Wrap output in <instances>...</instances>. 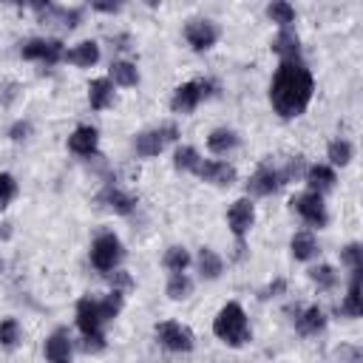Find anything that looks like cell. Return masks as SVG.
Masks as SVG:
<instances>
[{
	"mask_svg": "<svg viewBox=\"0 0 363 363\" xmlns=\"http://www.w3.org/2000/svg\"><path fill=\"white\" fill-rule=\"evenodd\" d=\"M315 91V79L309 74V68L301 60H286L278 65L272 85H269V102L275 108V113H281L284 119L301 116L309 108Z\"/></svg>",
	"mask_w": 363,
	"mask_h": 363,
	"instance_id": "6da1fadb",
	"label": "cell"
},
{
	"mask_svg": "<svg viewBox=\"0 0 363 363\" xmlns=\"http://www.w3.org/2000/svg\"><path fill=\"white\" fill-rule=\"evenodd\" d=\"M213 332L227 346H244L250 340V323H247V312L241 309V303L235 301L224 303L213 320Z\"/></svg>",
	"mask_w": 363,
	"mask_h": 363,
	"instance_id": "7a4b0ae2",
	"label": "cell"
},
{
	"mask_svg": "<svg viewBox=\"0 0 363 363\" xmlns=\"http://www.w3.org/2000/svg\"><path fill=\"white\" fill-rule=\"evenodd\" d=\"M213 91H216V82H210V79L184 82V85H179V88L173 91L170 108H173L176 113H190V111H196V105H199L201 99H207Z\"/></svg>",
	"mask_w": 363,
	"mask_h": 363,
	"instance_id": "3957f363",
	"label": "cell"
},
{
	"mask_svg": "<svg viewBox=\"0 0 363 363\" xmlns=\"http://www.w3.org/2000/svg\"><path fill=\"white\" fill-rule=\"evenodd\" d=\"M122 241L113 235V233H102L94 238L91 244V264L99 269V272H111L116 269V264L122 261Z\"/></svg>",
	"mask_w": 363,
	"mask_h": 363,
	"instance_id": "277c9868",
	"label": "cell"
},
{
	"mask_svg": "<svg viewBox=\"0 0 363 363\" xmlns=\"http://www.w3.org/2000/svg\"><path fill=\"white\" fill-rule=\"evenodd\" d=\"M179 136V128L176 125H162V128H150V130H142L136 139H133V147L142 159H150V156H159L164 150L167 142H176Z\"/></svg>",
	"mask_w": 363,
	"mask_h": 363,
	"instance_id": "5b68a950",
	"label": "cell"
},
{
	"mask_svg": "<svg viewBox=\"0 0 363 363\" xmlns=\"http://www.w3.org/2000/svg\"><path fill=\"white\" fill-rule=\"evenodd\" d=\"M292 210L309 224V227H323L326 221H329V216H326V204H323V196H318V193H312V190H306V193H301V196H295L292 201Z\"/></svg>",
	"mask_w": 363,
	"mask_h": 363,
	"instance_id": "8992f818",
	"label": "cell"
},
{
	"mask_svg": "<svg viewBox=\"0 0 363 363\" xmlns=\"http://www.w3.org/2000/svg\"><path fill=\"white\" fill-rule=\"evenodd\" d=\"M156 337H159V343H162L164 349H170V352H190L193 343H196L193 332H190L187 326L176 323V320H162V323H156Z\"/></svg>",
	"mask_w": 363,
	"mask_h": 363,
	"instance_id": "52a82bcc",
	"label": "cell"
},
{
	"mask_svg": "<svg viewBox=\"0 0 363 363\" xmlns=\"http://www.w3.org/2000/svg\"><path fill=\"white\" fill-rule=\"evenodd\" d=\"M23 60H37V62H45V65H57L62 57H65V48L60 40H43V37H34L28 40L23 48H20Z\"/></svg>",
	"mask_w": 363,
	"mask_h": 363,
	"instance_id": "ba28073f",
	"label": "cell"
},
{
	"mask_svg": "<svg viewBox=\"0 0 363 363\" xmlns=\"http://www.w3.org/2000/svg\"><path fill=\"white\" fill-rule=\"evenodd\" d=\"M184 40L193 51H207L218 43V26L213 20H190L184 26Z\"/></svg>",
	"mask_w": 363,
	"mask_h": 363,
	"instance_id": "9c48e42d",
	"label": "cell"
},
{
	"mask_svg": "<svg viewBox=\"0 0 363 363\" xmlns=\"http://www.w3.org/2000/svg\"><path fill=\"white\" fill-rule=\"evenodd\" d=\"M252 221H255V207H252V201H250V199H235V201L230 204V210H227V224H230L233 235L238 238V244H241L244 235L250 233Z\"/></svg>",
	"mask_w": 363,
	"mask_h": 363,
	"instance_id": "30bf717a",
	"label": "cell"
},
{
	"mask_svg": "<svg viewBox=\"0 0 363 363\" xmlns=\"http://www.w3.org/2000/svg\"><path fill=\"white\" fill-rule=\"evenodd\" d=\"M105 323L108 320L102 318L99 301H94V298H79L77 301V326H79L82 335H99Z\"/></svg>",
	"mask_w": 363,
	"mask_h": 363,
	"instance_id": "8fae6325",
	"label": "cell"
},
{
	"mask_svg": "<svg viewBox=\"0 0 363 363\" xmlns=\"http://www.w3.org/2000/svg\"><path fill=\"white\" fill-rule=\"evenodd\" d=\"M196 176L204 179V182H210V184L230 187L235 182V167L230 162H221V159H204V162H199Z\"/></svg>",
	"mask_w": 363,
	"mask_h": 363,
	"instance_id": "7c38bea8",
	"label": "cell"
},
{
	"mask_svg": "<svg viewBox=\"0 0 363 363\" xmlns=\"http://www.w3.org/2000/svg\"><path fill=\"white\" fill-rule=\"evenodd\" d=\"M281 184H284L281 170L272 167V164H261V167L250 176V182H247V187H250L252 196H272V193L281 190Z\"/></svg>",
	"mask_w": 363,
	"mask_h": 363,
	"instance_id": "4fadbf2b",
	"label": "cell"
},
{
	"mask_svg": "<svg viewBox=\"0 0 363 363\" xmlns=\"http://www.w3.org/2000/svg\"><path fill=\"white\" fill-rule=\"evenodd\" d=\"M96 145H99V133L91 125H79L68 136V150L77 153V156H94L96 153Z\"/></svg>",
	"mask_w": 363,
	"mask_h": 363,
	"instance_id": "5bb4252c",
	"label": "cell"
},
{
	"mask_svg": "<svg viewBox=\"0 0 363 363\" xmlns=\"http://www.w3.org/2000/svg\"><path fill=\"white\" fill-rule=\"evenodd\" d=\"M99 201H102L108 210L119 213V216H130V213L136 210V199H133L130 193H125V190L113 187V184H108V187L99 193Z\"/></svg>",
	"mask_w": 363,
	"mask_h": 363,
	"instance_id": "9a60e30c",
	"label": "cell"
},
{
	"mask_svg": "<svg viewBox=\"0 0 363 363\" xmlns=\"http://www.w3.org/2000/svg\"><path fill=\"white\" fill-rule=\"evenodd\" d=\"M303 179H306V184H309V190L312 193H318V196H323V193H329L332 187H335V170L329 167V164H309L306 167V173H303Z\"/></svg>",
	"mask_w": 363,
	"mask_h": 363,
	"instance_id": "2e32d148",
	"label": "cell"
},
{
	"mask_svg": "<svg viewBox=\"0 0 363 363\" xmlns=\"http://www.w3.org/2000/svg\"><path fill=\"white\" fill-rule=\"evenodd\" d=\"M272 51L281 57V62L298 60L301 57V37L295 34V28H281L272 40Z\"/></svg>",
	"mask_w": 363,
	"mask_h": 363,
	"instance_id": "e0dca14e",
	"label": "cell"
},
{
	"mask_svg": "<svg viewBox=\"0 0 363 363\" xmlns=\"http://www.w3.org/2000/svg\"><path fill=\"white\" fill-rule=\"evenodd\" d=\"M62 60L71 62V65H79V68H91V65H96V60H99V45H96L94 40H82V43H77L71 51H65Z\"/></svg>",
	"mask_w": 363,
	"mask_h": 363,
	"instance_id": "ac0fdd59",
	"label": "cell"
},
{
	"mask_svg": "<svg viewBox=\"0 0 363 363\" xmlns=\"http://www.w3.org/2000/svg\"><path fill=\"white\" fill-rule=\"evenodd\" d=\"M88 102L94 111H105L113 102V82L108 77H99L88 85Z\"/></svg>",
	"mask_w": 363,
	"mask_h": 363,
	"instance_id": "d6986e66",
	"label": "cell"
},
{
	"mask_svg": "<svg viewBox=\"0 0 363 363\" xmlns=\"http://www.w3.org/2000/svg\"><path fill=\"white\" fill-rule=\"evenodd\" d=\"M45 357L48 363H71V337L65 332H54L45 340Z\"/></svg>",
	"mask_w": 363,
	"mask_h": 363,
	"instance_id": "ffe728a7",
	"label": "cell"
},
{
	"mask_svg": "<svg viewBox=\"0 0 363 363\" xmlns=\"http://www.w3.org/2000/svg\"><path fill=\"white\" fill-rule=\"evenodd\" d=\"M207 147H210L213 153L224 156V153H230V150L238 147V133L230 130V128H216V130H210V136H207Z\"/></svg>",
	"mask_w": 363,
	"mask_h": 363,
	"instance_id": "44dd1931",
	"label": "cell"
},
{
	"mask_svg": "<svg viewBox=\"0 0 363 363\" xmlns=\"http://www.w3.org/2000/svg\"><path fill=\"white\" fill-rule=\"evenodd\" d=\"M289 252H292L295 261H309V258L318 252V241H315V235H312L309 230L295 233L292 241H289Z\"/></svg>",
	"mask_w": 363,
	"mask_h": 363,
	"instance_id": "7402d4cb",
	"label": "cell"
},
{
	"mask_svg": "<svg viewBox=\"0 0 363 363\" xmlns=\"http://www.w3.org/2000/svg\"><path fill=\"white\" fill-rule=\"evenodd\" d=\"M108 79H111L113 85L130 88V85L139 82V68H136L133 62H128V60H116V62H111V74H108Z\"/></svg>",
	"mask_w": 363,
	"mask_h": 363,
	"instance_id": "603a6c76",
	"label": "cell"
},
{
	"mask_svg": "<svg viewBox=\"0 0 363 363\" xmlns=\"http://www.w3.org/2000/svg\"><path fill=\"white\" fill-rule=\"evenodd\" d=\"M196 264H199V272H201V278H207V281L218 278V275H221V269H224V261H221V255H218L216 250H210V247H201V250H199V258H196Z\"/></svg>",
	"mask_w": 363,
	"mask_h": 363,
	"instance_id": "cb8c5ba5",
	"label": "cell"
},
{
	"mask_svg": "<svg viewBox=\"0 0 363 363\" xmlns=\"http://www.w3.org/2000/svg\"><path fill=\"white\" fill-rule=\"evenodd\" d=\"M298 332L301 335H318L323 326H326V315H323V309L320 306H309V309H303L301 315H298Z\"/></svg>",
	"mask_w": 363,
	"mask_h": 363,
	"instance_id": "d4e9b609",
	"label": "cell"
},
{
	"mask_svg": "<svg viewBox=\"0 0 363 363\" xmlns=\"http://www.w3.org/2000/svg\"><path fill=\"white\" fill-rule=\"evenodd\" d=\"M340 312L349 315V318H357L363 315V301H360V272H352V281H349V292L340 303Z\"/></svg>",
	"mask_w": 363,
	"mask_h": 363,
	"instance_id": "484cf974",
	"label": "cell"
},
{
	"mask_svg": "<svg viewBox=\"0 0 363 363\" xmlns=\"http://www.w3.org/2000/svg\"><path fill=\"white\" fill-rule=\"evenodd\" d=\"M267 17H269L272 23H278L281 28H292V23H295V9H292L286 0H275V3L267 6Z\"/></svg>",
	"mask_w": 363,
	"mask_h": 363,
	"instance_id": "4316f807",
	"label": "cell"
},
{
	"mask_svg": "<svg viewBox=\"0 0 363 363\" xmlns=\"http://www.w3.org/2000/svg\"><path fill=\"white\" fill-rule=\"evenodd\" d=\"M199 150L196 147H190V145H182V147H176V153H173V167L176 170H182V173H196V167H199Z\"/></svg>",
	"mask_w": 363,
	"mask_h": 363,
	"instance_id": "83f0119b",
	"label": "cell"
},
{
	"mask_svg": "<svg viewBox=\"0 0 363 363\" xmlns=\"http://www.w3.org/2000/svg\"><path fill=\"white\" fill-rule=\"evenodd\" d=\"M162 264L170 269V275H173V272H184V269L190 267V252H187L184 247L173 244V247H167V250H164V258H162Z\"/></svg>",
	"mask_w": 363,
	"mask_h": 363,
	"instance_id": "f1b7e54d",
	"label": "cell"
},
{
	"mask_svg": "<svg viewBox=\"0 0 363 363\" xmlns=\"http://www.w3.org/2000/svg\"><path fill=\"white\" fill-rule=\"evenodd\" d=\"M190 292H193V281H190V275H184V272H173L170 281H167V298H173V301H184V298H190Z\"/></svg>",
	"mask_w": 363,
	"mask_h": 363,
	"instance_id": "f546056e",
	"label": "cell"
},
{
	"mask_svg": "<svg viewBox=\"0 0 363 363\" xmlns=\"http://www.w3.org/2000/svg\"><path fill=\"white\" fill-rule=\"evenodd\" d=\"M352 142H346V139H335V142H329V150H326V156H329V162L335 164V167H346L349 162H352Z\"/></svg>",
	"mask_w": 363,
	"mask_h": 363,
	"instance_id": "4dcf8cb0",
	"label": "cell"
},
{
	"mask_svg": "<svg viewBox=\"0 0 363 363\" xmlns=\"http://www.w3.org/2000/svg\"><path fill=\"white\" fill-rule=\"evenodd\" d=\"M309 278H312V284H315L318 289H332V286L337 284V272H335V267H329V264L312 267V269H309Z\"/></svg>",
	"mask_w": 363,
	"mask_h": 363,
	"instance_id": "1f68e13d",
	"label": "cell"
},
{
	"mask_svg": "<svg viewBox=\"0 0 363 363\" xmlns=\"http://www.w3.org/2000/svg\"><path fill=\"white\" fill-rule=\"evenodd\" d=\"M20 343V323L14 318L0 320V346L3 349H14Z\"/></svg>",
	"mask_w": 363,
	"mask_h": 363,
	"instance_id": "d6a6232c",
	"label": "cell"
},
{
	"mask_svg": "<svg viewBox=\"0 0 363 363\" xmlns=\"http://www.w3.org/2000/svg\"><path fill=\"white\" fill-rule=\"evenodd\" d=\"M122 301H125V295H122V292H116V289H111V292L99 301L102 318H105V320H113V318L119 315V309H122Z\"/></svg>",
	"mask_w": 363,
	"mask_h": 363,
	"instance_id": "836d02e7",
	"label": "cell"
},
{
	"mask_svg": "<svg viewBox=\"0 0 363 363\" xmlns=\"http://www.w3.org/2000/svg\"><path fill=\"white\" fill-rule=\"evenodd\" d=\"M340 258H343V264H349V269L352 272H360L363 269V247L354 241V244H346L343 250H340Z\"/></svg>",
	"mask_w": 363,
	"mask_h": 363,
	"instance_id": "e575fe53",
	"label": "cell"
},
{
	"mask_svg": "<svg viewBox=\"0 0 363 363\" xmlns=\"http://www.w3.org/2000/svg\"><path fill=\"white\" fill-rule=\"evenodd\" d=\"M17 196V182L11 173H0V210Z\"/></svg>",
	"mask_w": 363,
	"mask_h": 363,
	"instance_id": "d590c367",
	"label": "cell"
},
{
	"mask_svg": "<svg viewBox=\"0 0 363 363\" xmlns=\"http://www.w3.org/2000/svg\"><path fill=\"white\" fill-rule=\"evenodd\" d=\"M306 170H303V159L301 156H295V159H289V164L281 170V179L284 182H292V179H298V176H303Z\"/></svg>",
	"mask_w": 363,
	"mask_h": 363,
	"instance_id": "8d00e7d4",
	"label": "cell"
},
{
	"mask_svg": "<svg viewBox=\"0 0 363 363\" xmlns=\"http://www.w3.org/2000/svg\"><path fill=\"white\" fill-rule=\"evenodd\" d=\"M105 349V337L99 335H82V352H102Z\"/></svg>",
	"mask_w": 363,
	"mask_h": 363,
	"instance_id": "74e56055",
	"label": "cell"
},
{
	"mask_svg": "<svg viewBox=\"0 0 363 363\" xmlns=\"http://www.w3.org/2000/svg\"><path fill=\"white\" fill-rule=\"evenodd\" d=\"M108 281H111V286H113L116 292H122V289H130V286H133L130 275H128V272H122V269H116V272H113Z\"/></svg>",
	"mask_w": 363,
	"mask_h": 363,
	"instance_id": "f35d334b",
	"label": "cell"
},
{
	"mask_svg": "<svg viewBox=\"0 0 363 363\" xmlns=\"http://www.w3.org/2000/svg\"><path fill=\"white\" fill-rule=\"evenodd\" d=\"M60 17H62V26H65V28H74V26L79 23L82 11H79V9H65V11H60Z\"/></svg>",
	"mask_w": 363,
	"mask_h": 363,
	"instance_id": "ab89813d",
	"label": "cell"
},
{
	"mask_svg": "<svg viewBox=\"0 0 363 363\" xmlns=\"http://www.w3.org/2000/svg\"><path fill=\"white\" fill-rule=\"evenodd\" d=\"M284 289H286V281H284V278H278L275 284H269L267 289H261V298H275V295H278V292H284Z\"/></svg>",
	"mask_w": 363,
	"mask_h": 363,
	"instance_id": "60d3db41",
	"label": "cell"
},
{
	"mask_svg": "<svg viewBox=\"0 0 363 363\" xmlns=\"http://www.w3.org/2000/svg\"><path fill=\"white\" fill-rule=\"evenodd\" d=\"M9 133H11V139H26V133H28V122H17Z\"/></svg>",
	"mask_w": 363,
	"mask_h": 363,
	"instance_id": "b9f144b4",
	"label": "cell"
},
{
	"mask_svg": "<svg viewBox=\"0 0 363 363\" xmlns=\"http://www.w3.org/2000/svg\"><path fill=\"white\" fill-rule=\"evenodd\" d=\"M94 11H105V14H116L119 3H94Z\"/></svg>",
	"mask_w": 363,
	"mask_h": 363,
	"instance_id": "7bdbcfd3",
	"label": "cell"
},
{
	"mask_svg": "<svg viewBox=\"0 0 363 363\" xmlns=\"http://www.w3.org/2000/svg\"><path fill=\"white\" fill-rule=\"evenodd\" d=\"M0 272H3V261H0Z\"/></svg>",
	"mask_w": 363,
	"mask_h": 363,
	"instance_id": "ee69618b",
	"label": "cell"
}]
</instances>
